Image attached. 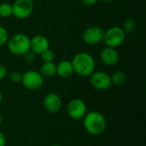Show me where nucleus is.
<instances>
[{
    "label": "nucleus",
    "mask_w": 146,
    "mask_h": 146,
    "mask_svg": "<svg viewBox=\"0 0 146 146\" xmlns=\"http://www.w3.org/2000/svg\"><path fill=\"white\" fill-rule=\"evenodd\" d=\"M74 72L81 77H89L95 71L94 58L87 52L77 53L71 61Z\"/></svg>",
    "instance_id": "obj_1"
},
{
    "label": "nucleus",
    "mask_w": 146,
    "mask_h": 146,
    "mask_svg": "<svg viewBox=\"0 0 146 146\" xmlns=\"http://www.w3.org/2000/svg\"><path fill=\"white\" fill-rule=\"evenodd\" d=\"M82 120L85 130L91 135H100L106 129V119L104 115L98 111L93 110L87 112Z\"/></svg>",
    "instance_id": "obj_2"
},
{
    "label": "nucleus",
    "mask_w": 146,
    "mask_h": 146,
    "mask_svg": "<svg viewBox=\"0 0 146 146\" xmlns=\"http://www.w3.org/2000/svg\"><path fill=\"white\" fill-rule=\"evenodd\" d=\"M7 45L13 55L23 56L30 50V38L25 33H16L9 38Z\"/></svg>",
    "instance_id": "obj_3"
},
{
    "label": "nucleus",
    "mask_w": 146,
    "mask_h": 146,
    "mask_svg": "<svg viewBox=\"0 0 146 146\" xmlns=\"http://www.w3.org/2000/svg\"><path fill=\"white\" fill-rule=\"evenodd\" d=\"M126 38V33L123 31L121 27H112L108 30L104 31V42L106 46L111 48H117L121 46Z\"/></svg>",
    "instance_id": "obj_4"
},
{
    "label": "nucleus",
    "mask_w": 146,
    "mask_h": 146,
    "mask_svg": "<svg viewBox=\"0 0 146 146\" xmlns=\"http://www.w3.org/2000/svg\"><path fill=\"white\" fill-rule=\"evenodd\" d=\"M21 83L26 89L29 91H37L43 86L44 80L39 72L29 70L22 74Z\"/></svg>",
    "instance_id": "obj_5"
},
{
    "label": "nucleus",
    "mask_w": 146,
    "mask_h": 146,
    "mask_svg": "<svg viewBox=\"0 0 146 146\" xmlns=\"http://www.w3.org/2000/svg\"><path fill=\"white\" fill-rule=\"evenodd\" d=\"M87 113L86 103L80 98L71 99L67 105L68 115L74 121H80L84 118Z\"/></svg>",
    "instance_id": "obj_6"
},
{
    "label": "nucleus",
    "mask_w": 146,
    "mask_h": 146,
    "mask_svg": "<svg viewBox=\"0 0 146 146\" xmlns=\"http://www.w3.org/2000/svg\"><path fill=\"white\" fill-rule=\"evenodd\" d=\"M33 8V0H15L12 4L13 15L18 19H26L32 15Z\"/></svg>",
    "instance_id": "obj_7"
},
{
    "label": "nucleus",
    "mask_w": 146,
    "mask_h": 146,
    "mask_svg": "<svg viewBox=\"0 0 146 146\" xmlns=\"http://www.w3.org/2000/svg\"><path fill=\"white\" fill-rule=\"evenodd\" d=\"M104 30L98 26H92L87 27L83 34L82 39L83 41L90 45H95L100 44L104 40Z\"/></svg>",
    "instance_id": "obj_8"
},
{
    "label": "nucleus",
    "mask_w": 146,
    "mask_h": 146,
    "mask_svg": "<svg viewBox=\"0 0 146 146\" xmlns=\"http://www.w3.org/2000/svg\"><path fill=\"white\" fill-rule=\"evenodd\" d=\"M90 82L95 89L99 91H105L112 85L110 75L104 71H94L90 76Z\"/></svg>",
    "instance_id": "obj_9"
},
{
    "label": "nucleus",
    "mask_w": 146,
    "mask_h": 146,
    "mask_svg": "<svg viewBox=\"0 0 146 146\" xmlns=\"http://www.w3.org/2000/svg\"><path fill=\"white\" fill-rule=\"evenodd\" d=\"M43 105L44 110L50 114H56L60 111L62 102L61 97L56 92L47 93L43 100Z\"/></svg>",
    "instance_id": "obj_10"
},
{
    "label": "nucleus",
    "mask_w": 146,
    "mask_h": 146,
    "mask_svg": "<svg viewBox=\"0 0 146 146\" xmlns=\"http://www.w3.org/2000/svg\"><path fill=\"white\" fill-rule=\"evenodd\" d=\"M50 48V42L46 37L38 34L30 38V50L35 54L40 55L44 50Z\"/></svg>",
    "instance_id": "obj_11"
},
{
    "label": "nucleus",
    "mask_w": 146,
    "mask_h": 146,
    "mask_svg": "<svg viewBox=\"0 0 146 146\" xmlns=\"http://www.w3.org/2000/svg\"><path fill=\"white\" fill-rule=\"evenodd\" d=\"M100 59L106 66H115L119 61V53L115 48L106 46L100 52Z\"/></svg>",
    "instance_id": "obj_12"
},
{
    "label": "nucleus",
    "mask_w": 146,
    "mask_h": 146,
    "mask_svg": "<svg viewBox=\"0 0 146 146\" xmlns=\"http://www.w3.org/2000/svg\"><path fill=\"white\" fill-rule=\"evenodd\" d=\"M74 74L71 61L62 60L56 65V74L63 79H68Z\"/></svg>",
    "instance_id": "obj_13"
},
{
    "label": "nucleus",
    "mask_w": 146,
    "mask_h": 146,
    "mask_svg": "<svg viewBox=\"0 0 146 146\" xmlns=\"http://www.w3.org/2000/svg\"><path fill=\"white\" fill-rule=\"evenodd\" d=\"M39 73L44 78H50L56 74V64L53 62H43Z\"/></svg>",
    "instance_id": "obj_14"
},
{
    "label": "nucleus",
    "mask_w": 146,
    "mask_h": 146,
    "mask_svg": "<svg viewBox=\"0 0 146 146\" xmlns=\"http://www.w3.org/2000/svg\"><path fill=\"white\" fill-rule=\"evenodd\" d=\"M111 82L112 84H115L116 86L122 85L126 82L127 80V75L124 72L122 71H115L110 75Z\"/></svg>",
    "instance_id": "obj_15"
},
{
    "label": "nucleus",
    "mask_w": 146,
    "mask_h": 146,
    "mask_svg": "<svg viewBox=\"0 0 146 146\" xmlns=\"http://www.w3.org/2000/svg\"><path fill=\"white\" fill-rule=\"evenodd\" d=\"M13 15L12 4L9 3H0V16L3 18H8Z\"/></svg>",
    "instance_id": "obj_16"
},
{
    "label": "nucleus",
    "mask_w": 146,
    "mask_h": 146,
    "mask_svg": "<svg viewBox=\"0 0 146 146\" xmlns=\"http://www.w3.org/2000/svg\"><path fill=\"white\" fill-rule=\"evenodd\" d=\"M136 27H137V23L135 20H133V18H129V19H127L123 22L121 28L126 33H133L136 29Z\"/></svg>",
    "instance_id": "obj_17"
},
{
    "label": "nucleus",
    "mask_w": 146,
    "mask_h": 146,
    "mask_svg": "<svg viewBox=\"0 0 146 146\" xmlns=\"http://www.w3.org/2000/svg\"><path fill=\"white\" fill-rule=\"evenodd\" d=\"M41 60L43 61V62H53L55 59V54L54 52L49 48L46 50H44L43 53H41L40 55Z\"/></svg>",
    "instance_id": "obj_18"
},
{
    "label": "nucleus",
    "mask_w": 146,
    "mask_h": 146,
    "mask_svg": "<svg viewBox=\"0 0 146 146\" xmlns=\"http://www.w3.org/2000/svg\"><path fill=\"white\" fill-rule=\"evenodd\" d=\"M23 58L27 63H33L37 58V54H35L33 50H29L23 55Z\"/></svg>",
    "instance_id": "obj_19"
},
{
    "label": "nucleus",
    "mask_w": 146,
    "mask_h": 146,
    "mask_svg": "<svg viewBox=\"0 0 146 146\" xmlns=\"http://www.w3.org/2000/svg\"><path fill=\"white\" fill-rule=\"evenodd\" d=\"M8 40H9V33L7 30L3 26H0V46L7 44Z\"/></svg>",
    "instance_id": "obj_20"
},
{
    "label": "nucleus",
    "mask_w": 146,
    "mask_h": 146,
    "mask_svg": "<svg viewBox=\"0 0 146 146\" xmlns=\"http://www.w3.org/2000/svg\"><path fill=\"white\" fill-rule=\"evenodd\" d=\"M9 79L13 83H21L22 79V74L18 71H14L9 74Z\"/></svg>",
    "instance_id": "obj_21"
},
{
    "label": "nucleus",
    "mask_w": 146,
    "mask_h": 146,
    "mask_svg": "<svg viewBox=\"0 0 146 146\" xmlns=\"http://www.w3.org/2000/svg\"><path fill=\"white\" fill-rule=\"evenodd\" d=\"M6 75H7V68L4 65L0 63V80L4 79Z\"/></svg>",
    "instance_id": "obj_22"
},
{
    "label": "nucleus",
    "mask_w": 146,
    "mask_h": 146,
    "mask_svg": "<svg viewBox=\"0 0 146 146\" xmlns=\"http://www.w3.org/2000/svg\"><path fill=\"white\" fill-rule=\"evenodd\" d=\"M98 1V0H80V2L86 6H92V5L95 4Z\"/></svg>",
    "instance_id": "obj_23"
},
{
    "label": "nucleus",
    "mask_w": 146,
    "mask_h": 146,
    "mask_svg": "<svg viewBox=\"0 0 146 146\" xmlns=\"http://www.w3.org/2000/svg\"><path fill=\"white\" fill-rule=\"evenodd\" d=\"M6 145V139L4 134L0 131V146Z\"/></svg>",
    "instance_id": "obj_24"
},
{
    "label": "nucleus",
    "mask_w": 146,
    "mask_h": 146,
    "mask_svg": "<svg viewBox=\"0 0 146 146\" xmlns=\"http://www.w3.org/2000/svg\"><path fill=\"white\" fill-rule=\"evenodd\" d=\"M101 1L105 2V3H110V2H114V1H115V0H101Z\"/></svg>",
    "instance_id": "obj_25"
},
{
    "label": "nucleus",
    "mask_w": 146,
    "mask_h": 146,
    "mask_svg": "<svg viewBox=\"0 0 146 146\" xmlns=\"http://www.w3.org/2000/svg\"><path fill=\"white\" fill-rule=\"evenodd\" d=\"M2 101H3V94H2V92L0 91V104L2 103Z\"/></svg>",
    "instance_id": "obj_26"
},
{
    "label": "nucleus",
    "mask_w": 146,
    "mask_h": 146,
    "mask_svg": "<svg viewBox=\"0 0 146 146\" xmlns=\"http://www.w3.org/2000/svg\"><path fill=\"white\" fill-rule=\"evenodd\" d=\"M2 122H3V117H2V115H1V113H0V126H1V124H2Z\"/></svg>",
    "instance_id": "obj_27"
},
{
    "label": "nucleus",
    "mask_w": 146,
    "mask_h": 146,
    "mask_svg": "<svg viewBox=\"0 0 146 146\" xmlns=\"http://www.w3.org/2000/svg\"><path fill=\"white\" fill-rule=\"evenodd\" d=\"M50 146H62V145H50Z\"/></svg>",
    "instance_id": "obj_28"
}]
</instances>
